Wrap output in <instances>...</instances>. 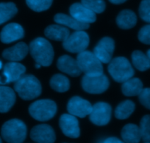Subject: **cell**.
<instances>
[{
  "instance_id": "8992f818",
  "label": "cell",
  "mask_w": 150,
  "mask_h": 143,
  "mask_svg": "<svg viewBox=\"0 0 150 143\" xmlns=\"http://www.w3.org/2000/svg\"><path fill=\"white\" fill-rule=\"evenodd\" d=\"M77 61L80 70L85 73V75L99 76L103 73L102 63L93 54V52L84 51L79 53Z\"/></svg>"
},
{
  "instance_id": "7a4b0ae2",
  "label": "cell",
  "mask_w": 150,
  "mask_h": 143,
  "mask_svg": "<svg viewBox=\"0 0 150 143\" xmlns=\"http://www.w3.org/2000/svg\"><path fill=\"white\" fill-rule=\"evenodd\" d=\"M14 89L21 99L33 100L41 93V85L39 80L33 75H24L14 84Z\"/></svg>"
},
{
  "instance_id": "e0dca14e",
  "label": "cell",
  "mask_w": 150,
  "mask_h": 143,
  "mask_svg": "<svg viewBox=\"0 0 150 143\" xmlns=\"http://www.w3.org/2000/svg\"><path fill=\"white\" fill-rule=\"evenodd\" d=\"M26 68L17 62H10L6 63L3 68V76L5 84L16 82L24 76Z\"/></svg>"
},
{
  "instance_id": "6da1fadb",
  "label": "cell",
  "mask_w": 150,
  "mask_h": 143,
  "mask_svg": "<svg viewBox=\"0 0 150 143\" xmlns=\"http://www.w3.org/2000/svg\"><path fill=\"white\" fill-rule=\"evenodd\" d=\"M29 50L36 63L48 67L54 58V50L51 43L43 37H38L30 43Z\"/></svg>"
},
{
  "instance_id": "8fae6325",
  "label": "cell",
  "mask_w": 150,
  "mask_h": 143,
  "mask_svg": "<svg viewBox=\"0 0 150 143\" xmlns=\"http://www.w3.org/2000/svg\"><path fill=\"white\" fill-rule=\"evenodd\" d=\"M59 125L64 135L69 138H78L80 135L79 121L71 114H63L59 120Z\"/></svg>"
},
{
  "instance_id": "ab89813d",
  "label": "cell",
  "mask_w": 150,
  "mask_h": 143,
  "mask_svg": "<svg viewBox=\"0 0 150 143\" xmlns=\"http://www.w3.org/2000/svg\"><path fill=\"white\" fill-rule=\"evenodd\" d=\"M0 143H2V139H1V137H0Z\"/></svg>"
},
{
  "instance_id": "7c38bea8",
  "label": "cell",
  "mask_w": 150,
  "mask_h": 143,
  "mask_svg": "<svg viewBox=\"0 0 150 143\" xmlns=\"http://www.w3.org/2000/svg\"><path fill=\"white\" fill-rule=\"evenodd\" d=\"M30 138L37 143H54L56 135L54 129L47 124H40L32 128Z\"/></svg>"
},
{
  "instance_id": "d590c367",
  "label": "cell",
  "mask_w": 150,
  "mask_h": 143,
  "mask_svg": "<svg viewBox=\"0 0 150 143\" xmlns=\"http://www.w3.org/2000/svg\"><path fill=\"white\" fill-rule=\"evenodd\" d=\"M111 3L116 4V5H119V4L124 3L125 2H126L127 0H109Z\"/></svg>"
},
{
  "instance_id": "ba28073f",
  "label": "cell",
  "mask_w": 150,
  "mask_h": 143,
  "mask_svg": "<svg viewBox=\"0 0 150 143\" xmlns=\"http://www.w3.org/2000/svg\"><path fill=\"white\" fill-rule=\"evenodd\" d=\"M88 44V35L84 31H75L63 42V46L66 51L77 54L86 51Z\"/></svg>"
},
{
  "instance_id": "7402d4cb",
  "label": "cell",
  "mask_w": 150,
  "mask_h": 143,
  "mask_svg": "<svg viewBox=\"0 0 150 143\" xmlns=\"http://www.w3.org/2000/svg\"><path fill=\"white\" fill-rule=\"evenodd\" d=\"M121 136L126 143H139L141 139L139 126L132 123L127 124L123 127Z\"/></svg>"
},
{
  "instance_id": "9c48e42d",
  "label": "cell",
  "mask_w": 150,
  "mask_h": 143,
  "mask_svg": "<svg viewBox=\"0 0 150 143\" xmlns=\"http://www.w3.org/2000/svg\"><path fill=\"white\" fill-rule=\"evenodd\" d=\"M112 109L108 103L98 102L92 106V110L89 115L90 120L94 125L102 126L110 122Z\"/></svg>"
},
{
  "instance_id": "4fadbf2b",
  "label": "cell",
  "mask_w": 150,
  "mask_h": 143,
  "mask_svg": "<svg viewBox=\"0 0 150 143\" xmlns=\"http://www.w3.org/2000/svg\"><path fill=\"white\" fill-rule=\"evenodd\" d=\"M92 106H93L88 101L79 96H74L69 101L67 110L69 114L74 116L83 118L90 115Z\"/></svg>"
},
{
  "instance_id": "ffe728a7",
  "label": "cell",
  "mask_w": 150,
  "mask_h": 143,
  "mask_svg": "<svg viewBox=\"0 0 150 143\" xmlns=\"http://www.w3.org/2000/svg\"><path fill=\"white\" fill-rule=\"evenodd\" d=\"M54 20L57 24L66 26L75 31H83L89 28L88 24L80 22L73 18L71 15H68L63 13H58L54 15Z\"/></svg>"
},
{
  "instance_id": "2e32d148",
  "label": "cell",
  "mask_w": 150,
  "mask_h": 143,
  "mask_svg": "<svg viewBox=\"0 0 150 143\" xmlns=\"http://www.w3.org/2000/svg\"><path fill=\"white\" fill-rule=\"evenodd\" d=\"M57 66L60 71L73 77L79 76L82 73L77 60L69 55L61 56L57 60Z\"/></svg>"
},
{
  "instance_id": "52a82bcc",
  "label": "cell",
  "mask_w": 150,
  "mask_h": 143,
  "mask_svg": "<svg viewBox=\"0 0 150 143\" xmlns=\"http://www.w3.org/2000/svg\"><path fill=\"white\" fill-rule=\"evenodd\" d=\"M82 87L86 92L91 94H100L109 87V80L103 73L99 76L85 75L82 79Z\"/></svg>"
},
{
  "instance_id": "30bf717a",
  "label": "cell",
  "mask_w": 150,
  "mask_h": 143,
  "mask_svg": "<svg viewBox=\"0 0 150 143\" xmlns=\"http://www.w3.org/2000/svg\"><path fill=\"white\" fill-rule=\"evenodd\" d=\"M114 49V40L109 37H105L95 46L93 54L102 63H109L112 60Z\"/></svg>"
},
{
  "instance_id": "d4e9b609",
  "label": "cell",
  "mask_w": 150,
  "mask_h": 143,
  "mask_svg": "<svg viewBox=\"0 0 150 143\" xmlns=\"http://www.w3.org/2000/svg\"><path fill=\"white\" fill-rule=\"evenodd\" d=\"M132 61L133 66L140 71H146L150 68V60L147 54L141 51H135L132 54Z\"/></svg>"
},
{
  "instance_id": "5bb4252c",
  "label": "cell",
  "mask_w": 150,
  "mask_h": 143,
  "mask_svg": "<svg viewBox=\"0 0 150 143\" xmlns=\"http://www.w3.org/2000/svg\"><path fill=\"white\" fill-rule=\"evenodd\" d=\"M23 27L16 23H11L3 27L0 33V40L3 43H11L24 37Z\"/></svg>"
},
{
  "instance_id": "f546056e",
  "label": "cell",
  "mask_w": 150,
  "mask_h": 143,
  "mask_svg": "<svg viewBox=\"0 0 150 143\" xmlns=\"http://www.w3.org/2000/svg\"><path fill=\"white\" fill-rule=\"evenodd\" d=\"M81 3L95 13H101L105 9L104 0H81Z\"/></svg>"
},
{
  "instance_id": "277c9868",
  "label": "cell",
  "mask_w": 150,
  "mask_h": 143,
  "mask_svg": "<svg viewBox=\"0 0 150 143\" xmlns=\"http://www.w3.org/2000/svg\"><path fill=\"white\" fill-rule=\"evenodd\" d=\"M108 72L116 82L123 83L134 76L132 66L127 58L116 57L111 60L108 66Z\"/></svg>"
},
{
  "instance_id": "484cf974",
  "label": "cell",
  "mask_w": 150,
  "mask_h": 143,
  "mask_svg": "<svg viewBox=\"0 0 150 143\" xmlns=\"http://www.w3.org/2000/svg\"><path fill=\"white\" fill-rule=\"evenodd\" d=\"M135 104L129 100H126L119 104L115 110V116L119 120H125L129 118L135 110Z\"/></svg>"
},
{
  "instance_id": "d6a6232c",
  "label": "cell",
  "mask_w": 150,
  "mask_h": 143,
  "mask_svg": "<svg viewBox=\"0 0 150 143\" xmlns=\"http://www.w3.org/2000/svg\"><path fill=\"white\" fill-rule=\"evenodd\" d=\"M138 40L144 44L150 45V24L144 26L140 30Z\"/></svg>"
},
{
  "instance_id": "4316f807",
  "label": "cell",
  "mask_w": 150,
  "mask_h": 143,
  "mask_svg": "<svg viewBox=\"0 0 150 143\" xmlns=\"http://www.w3.org/2000/svg\"><path fill=\"white\" fill-rule=\"evenodd\" d=\"M50 86L58 92H64L69 89L70 82L66 76L62 74H55L50 79Z\"/></svg>"
},
{
  "instance_id": "cb8c5ba5",
  "label": "cell",
  "mask_w": 150,
  "mask_h": 143,
  "mask_svg": "<svg viewBox=\"0 0 150 143\" xmlns=\"http://www.w3.org/2000/svg\"><path fill=\"white\" fill-rule=\"evenodd\" d=\"M143 88V83L138 78H130L123 82L122 86V91L126 96H136L139 95Z\"/></svg>"
},
{
  "instance_id": "3957f363",
  "label": "cell",
  "mask_w": 150,
  "mask_h": 143,
  "mask_svg": "<svg viewBox=\"0 0 150 143\" xmlns=\"http://www.w3.org/2000/svg\"><path fill=\"white\" fill-rule=\"evenodd\" d=\"M27 132L25 123L18 119L7 121L1 129L2 138L8 143H22L27 137Z\"/></svg>"
},
{
  "instance_id": "f35d334b",
  "label": "cell",
  "mask_w": 150,
  "mask_h": 143,
  "mask_svg": "<svg viewBox=\"0 0 150 143\" xmlns=\"http://www.w3.org/2000/svg\"><path fill=\"white\" fill-rule=\"evenodd\" d=\"M2 68V61H0V70Z\"/></svg>"
},
{
  "instance_id": "83f0119b",
  "label": "cell",
  "mask_w": 150,
  "mask_h": 143,
  "mask_svg": "<svg viewBox=\"0 0 150 143\" xmlns=\"http://www.w3.org/2000/svg\"><path fill=\"white\" fill-rule=\"evenodd\" d=\"M16 6L13 2L0 3V25L9 21L17 13Z\"/></svg>"
},
{
  "instance_id": "1f68e13d",
  "label": "cell",
  "mask_w": 150,
  "mask_h": 143,
  "mask_svg": "<svg viewBox=\"0 0 150 143\" xmlns=\"http://www.w3.org/2000/svg\"><path fill=\"white\" fill-rule=\"evenodd\" d=\"M139 15L141 19L150 24V0H142L139 7Z\"/></svg>"
},
{
  "instance_id": "74e56055",
  "label": "cell",
  "mask_w": 150,
  "mask_h": 143,
  "mask_svg": "<svg viewBox=\"0 0 150 143\" xmlns=\"http://www.w3.org/2000/svg\"><path fill=\"white\" fill-rule=\"evenodd\" d=\"M147 56H148V57H149V59L150 60V49H149L148 51H147Z\"/></svg>"
},
{
  "instance_id": "603a6c76",
  "label": "cell",
  "mask_w": 150,
  "mask_h": 143,
  "mask_svg": "<svg viewBox=\"0 0 150 143\" xmlns=\"http://www.w3.org/2000/svg\"><path fill=\"white\" fill-rule=\"evenodd\" d=\"M137 16L134 12L129 10H125L119 13L116 18V24L123 30H129L135 26Z\"/></svg>"
},
{
  "instance_id": "836d02e7",
  "label": "cell",
  "mask_w": 150,
  "mask_h": 143,
  "mask_svg": "<svg viewBox=\"0 0 150 143\" xmlns=\"http://www.w3.org/2000/svg\"><path fill=\"white\" fill-rule=\"evenodd\" d=\"M139 101L143 106L150 109V88H144L138 95Z\"/></svg>"
},
{
  "instance_id": "4dcf8cb0",
  "label": "cell",
  "mask_w": 150,
  "mask_h": 143,
  "mask_svg": "<svg viewBox=\"0 0 150 143\" xmlns=\"http://www.w3.org/2000/svg\"><path fill=\"white\" fill-rule=\"evenodd\" d=\"M140 131L141 139L144 142H150V115H145L140 122Z\"/></svg>"
},
{
  "instance_id": "d6986e66",
  "label": "cell",
  "mask_w": 150,
  "mask_h": 143,
  "mask_svg": "<svg viewBox=\"0 0 150 143\" xmlns=\"http://www.w3.org/2000/svg\"><path fill=\"white\" fill-rule=\"evenodd\" d=\"M16 102V94L9 87L0 86V113L8 112Z\"/></svg>"
},
{
  "instance_id": "ac0fdd59",
  "label": "cell",
  "mask_w": 150,
  "mask_h": 143,
  "mask_svg": "<svg viewBox=\"0 0 150 143\" xmlns=\"http://www.w3.org/2000/svg\"><path fill=\"white\" fill-rule=\"evenodd\" d=\"M29 48L25 43L20 42L13 46L4 50L2 57L11 62H18L22 60L28 54Z\"/></svg>"
},
{
  "instance_id": "44dd1931",
  "label": "cell",
  "mask_w": 150,
  "mask_h": 143,
  "mask_svg": "<svg viewBox=\"0 0 150 143\" xmlns=\"http://www.w3.org/2000/svg\"><path fill=\"white\" fill-rule=\"evenodd\" d=\"M44 34L51 40L64 42L70 35V32L63 25L52 24L45 29Z\"/></svg>"
},
{
  "instance_id": "e575fe53",
  "label": "cell",
  "mask_w": 150,
  "mask_h": 143,
  "mask_svg": "<svg viewBox=\"0 0 150 143\" xmlns=\"http://www.w3.org/2000/svg\"><path fill=\"white\" fill-rule=\"evenodd\" d=\"M102 143H126L122 140L116 138V137H109L107 138L106 139L104 140Z\"/></svg>"
},
{
  "instance_id": "8d00e7d4",
  "label": "cell",
  "mask_w": 150,
  "mask_h": 143,
  "mask_svg": "<svg viewBox=\"0 0 150 143\" xmlns=\"http://www.w3.org/2000/svg\"><path fill=\"white\" fill-rule=\"evenodd\" d=\"M41 67V65H40L39 63H35V68L38 69Z\"/></svg>"
},
{
  "instance_id": "60d3db41",
  "label": "cell",
  "mask_w": 150,
  "mask_h": 143,
  "mask_svg": "<svg viewBox=\"0 0 150 143\" xmlns=\"http://www.w3.org/2000/svg\"><path fill=\"white\" fill-rule=\"evenodd\" d=\"M144 143H150V142H145Z\"/></svg>"
},
{
  "instance_id": "5b68a950",
  "label": "cell",
  "mask_w": 150,
  "mask_h": 143,
  "mask_svg": "<svg viewBox=\"0 0 150 143\" xmlns=\"http://www.w3.org/2000/svg\"><path fill=\"white\" fill-rule=\"evenodd\" d=\"M57 109L55 102L50 99H42L33 102L29 107V112L35 120L44 122L54 118Z\"/></svg>"
},
{
  "instance_id": "9a60e30c",
  "label": "cell",
  "mask_w": 150,
  "mask_h": 143,
  "mask_svg": "<svg viewBox=\"0 0 150 143\" xmlns=\"http://www.w3.org/2000/svg\"><path fill=\"white\" fill-rule=\"evenodd\" d=\"M70 15L75 19L85 24H91L96 21V13L85 7L82 3H74L69 8Z\"/></svg>"
},
{
  "instance_id": "f1b7e54d",
  "label": "cell",
  "mask_w": 150,
  "mask_h": 143,
  "mask_svg": "<svg viewBox=\"0 0 150 143\" xmlns=\"http://www.w3.org/2000/svg\"><path fill=\"white\" fill-rule=\"evenodd\" d=\"M53 0H26L27 5L30 9L35 12L47 11L52 4Z\"/></svg>"
}]
</instances>
